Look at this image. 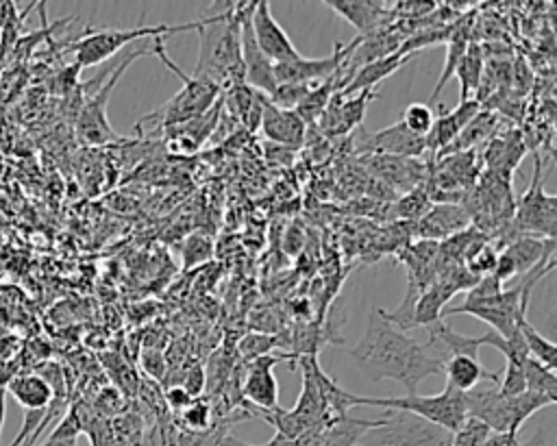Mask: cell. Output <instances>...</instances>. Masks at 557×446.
Instances as JSON below:
<instances>
[{
  "mask_svg": "<svg viewBox=\"0 0 557 446\" xmlns=\"http://www.w3.org/2000/svg\"><path fill=\"white\" fill-rule=\"evenodd\" d=\"M191 400H194V398H191V396H189L181 385L168 387V389L163 392V402H165L174 413H178L181 409H185Z\"/></svg>",
  "mask_w": 557,
  "mask_h": 446,
  "instance_id": "obj_36",
  "label": "cell"
},
{
  "mask_svg": "<svg viewBox=\"0 0 557 446\" xmlns=\"http://www.w3.org/2000/svg\"><path fill=\"white\" fill-rule=\"evenodd\" d=\"M374 98H376L374 89H363V91L352 94V96H344V94L335 91L333 98L329 100L326 109L318 117L320 128L329 137H337V135L348 133L355 126H361V122L366 117L368 102L374 100Z\"/></svg>",
  "mask_w": 557,
  "mask_h": 446,
  "instance_id": "obj_14",
  "label": "cell"
},
{
  "mask_svg": "<svg viewBox=\"0 0 557 446\" xmlns=\"http://www.w3.org/2000/svg\"><path fill=\"white\" fill-rule=\"evenodd\" d=\"M453 433L407 411L385 409L379 426L370 429L359 446H450Z\"/></svg>",
  "mask_w": 557,
  "mask_h": 446,
  "instance_id": "obj_7",
  "label": "cell"
},
{
  "mask_svg": "<svg viewBox=\"0 0 557 446\" xmlns=\"http://www.w3.org/2000/svg\"><path fill=\"white\" fill-rule=\"evenodd\" d=\"M494 126H496L494 113H490V111H479V113L468 122V126L457 135V139H455L446 150H442L435 159L446 157V154H453V152L472 150V146L485 141V139L492 135ZM435 159H433V161H435Z\"/></svg>",
  "mask_w": 557,
  "mask_h": 446,
  "instance_id": "obj_26",
  "label": "cell"
},
{
  "mask_svg": "<svg viewBox=\"0 0 557 446\" xmlns=\"http://www.w3.org/2000/svg\"><path fill=\"white\" fill-rule=\"evenodd\" d=\"M4 416H7V387H0V435L4 426Z\"/></svg>",
  "mask_w": 557,
  "mask_h": 446,
  "instance_id": "obj_40",
  "label": "cell"
},
{
  "mask_svg": "<svg viewBox=\"0 0 557 446\" xmlns=\"http://www.w3.org/2000/svg\"><path fill=\"white\" fill-rule=\"evenodd\" d=\"M196 33L200 39V50L191 76L211 83L218 89L244 83L239 17L235 2H228L226 11L200 20Z\"/></svg>",
  "mask_w": 557,
  "mask_h": 446,
  "instance_id": "obj_2",
  "label": "cell"
},
{
  "mask_svg": "<svg viewBox=\"0 0 557 446\" xmlns=\"http://www.w3.org/2000/svg\"><path fill=\"white\" fill-rule=\"evenodd\" d=\"M455 76L459 78L461 85V94H459V102L474 98L472 94L479 89L481 78H483V52L476 44H470L463 52V57L457 63Z\"/></svg>",
  "mask_w": 557,
  "mask_h": 446,
  "instance_id": "obj_28",
  "label": "cell"
},
{
  "mask_svg": "<svg viewBox=\"0 0 557 446\" xmlns=\"http://www.w3.org/2000/svg\"><path fill=\"white\" fill-rule=\"evenodd\" d=\"M372 405L394 411H407L413 416L424 418L431 424H437L450 433H455L468 418L463 394L444 385L440 394H407V396H392V398H372V396H357L352 398V407Z\"/></svg>",
  "mask_w": 557,
  "mask_h": 446,
  "instance_id": "obj_5",
  "label": "cell"
},
{
  "mask_svg": "<svg viewBox=\"0 0 557 446\" xmlns=\"http://www.w3.org/2000/svg\"><path fill=\"white\" fill-rule=\"evenodd\" d=\"M218 446H255V444H248V442H244V439L235 437L233 433H226V435L220 439V444H218Z\"/></svg>",
  "mask_w": 557,
  "mask_h": 446,
  "instance_id": "obj_39",
  "label": "cell"
},
{
  "mask_svg": "<svg viewBox=\"0 0 557 446\" xmlns=\"http://www.w3.org/2000/svg\"><path fill=\"white\" fill-rule=\"evenodd\" d=\"M7 394H11L15 402L26 411H44L54 398L52 385L41 374H22L13 379L7 387Z\"/></svg>",
  "mask_w": 557,
  "mask_h": 446,
  "instance_id": "obj_24",
  "label": "cell"
},
{
  "mask_svg": "<svg viewBox=\"0 0 557 446\" xmlns=\"http://www.w3.org/2000/svg\"><path fill=\"white\" fill-rule=\"evenodd\" d=\"M442 374L446 376V385L466 394L472 387L481 385V383H496L500 374L487 370L479 357H470V355H450L444 359V368Z\"/></svg>",
  "mask_w": 557,
  "mask_h": 446,
  "instance_id": "obj_21",
  "label": "cell"
},
{
  "mask_svg": "<svg viewBox=\"0 0 557 446\" xmlns=\"http://www.w3.org/2000/svg\"><path fill=\"white\" fill-rule=\"evenodd\" d=\"M368 168L374 178L383 181L385 187L396 191H411L424 185L429 176V163H422L418 159L368 154Z\"/></svg>",
  "mask_w": 557,
  "mask_h": 446,
  "instance_id": "obj_15",
  "label": "cell"
},
{
  "mask_svg": "<svg viewBox=\"0 0 557 446\" xmlns=\"http://www.w3.org/2000/svg\"><path fill=\"white\" fill-rule=\"evenodd\" d=\"M479 111H481V102L476 98H470V100L459 102L453 111L435 113V122H433L429 135L424 137L426 139V152H431L433 159H435L442 150H446L457 139V135L468 126V122Z\"/></svg>",
  "mask_w": 557,
  "mask_h": 446,
  "instance_id": "obj_18",
  "label": "cell"
},
{
  "mask_svg": "<svg viewBox=\"0 0 557 446\" xmlns=\"http://www.w3.org/2000/svg\"><path fill=\"white\" fill-rule=\"evenodd\" d=\"M39 446H78L76 437H46Z\"/></svg>",
  "mask_w": 557,
  "mask_h": 446,
  "instance_id": "obj_38",
  "label": "cell"
},
{
  "mask_svg": "<svg viewBox=\"0 0 557 446\" xmlns=\"http://www.w3.org/2000/svg\"><path fill=\"white\" fill-rule=\"evenodd\" d=\"M379 420H359V418H333L326 420L320 433V446H359L363 435L379 426Z\"/></svg>",
  "mask_w": 557,
  "mask_h": 446,
  "instance_id": "obj_25",
  "label": "cell"
},
{
  "mask_svg": "<svg viewBox=\"0 0 557 446\" xmlns=\"http://www.w3.org/2000/svg\"><path fill=\"white\" fill-rule=\"evenodd\" d=\"M416 54H398V52H392L387 57H381L376 61H370L366 65H361L352 76L350 80L344 85V89L339 94L344 96H352V94H359L363 89H374L383 78L392 76L396 70H400L407 61H411Z\"/></svg>",
  "mask_w": 557,
  "mask_h": 446,
  "instance_id": "obj_23",
  "label": "cell"
},
{
  "mask_svg": "<svg viewBox=\"0 0 557 446\" xmlns=\"http://www.w3.org/2000/svg\"><path fill=\"white\" fill-rule=\"evenodd\" d=\"M357 44H359V35L350 44H339L337 41L335 50L329 57H322V59L300 57V59L289 61V63H278V65H274V80H276V85L322 83V80H326V78H331L333 74L339 72V67L350 57V52L355 50Z\"/></svg>",
  "mask_w": 557,
  "mask_h": 446,
  "instance_id": "obj_11",
  "label": "cell"
},
{
  "mask_svg": "<svg viewBox=\"0 0 557 446\" xmlns=\"http://www.w3.org/2000/svg\"><path fill=\"white\" fill-rule=\"evenodd\" d=\"M446 41H448V46H446V59H444L442 76H440V80L435 83V89H433V94L429 96V102H426V104H431L433 100H437V98H440V94H442V89L446 87V83L455 76L457 63H459V59L463 57L466 48L470 46V39H468L466 26H463V24H455V26L450 28V35H448V39H446Z\"/></svg>",
  "mask_w": 557,
  "mask_h": 446,
  "instance_id": "obj_27",
  "label": "cell"
},
{
  "mask_svg": "<svg viewBox=\"0 0 557 446\" xmlns=\"http://www.w3.org/2000/svg\"><path fill=\"white\" fill-rule=\"evenodd\" d=\"M498 392L503 396H518L522 392H527L524 385V363H516V361H505V372L498 379Z\"/></svg>",
  "mask_w": 557,
  "mask_h": 446,
  "instance_id": "obj_34",
  "label": "cell"
},
{
  "mask_svg": "<svg viewBox=\"0 0 557 446\" xmlns=\"http://www.w3.org/2000/svg\"><path fill=\"white\" fill-rule=\"evenodd\" d=\"M431 198H429V191L424 185L411 189V191H405L392 207V213H396L400 220H409V222H416L420 220L429 207H431Z\"/></svg>",
  "mask_w": 557,
  "mask_h": 446,
  "instance_id": "obj_31",
  "label": "cell"
},
{
  "mask_svg": "<svg viewBox=\"0 0 557 446\" xmlns=\"http://www.w3.org/2000/svg\"><path fill=\"white\" fill-rule=\"evenodd\" d=\"M285 359H294L292 352H268L246 363V374L242 381V396L248 407L257 411H268L278 407V381L272 368Z\"/></svg>",
  "mask_w": 557,
  "mask_h": 446,
  "instance_id": "obj_12",
  "label": "cell"
},
{
  "mask_svg": "<svg viewBox=\"0 0 557 446\" xmlns=\"http://www.w3.org/2000/svg\"><path fill=\"white\" fill-rule=\"evenodd\" d=\"M255 2H235V11L239 17V44H242V65H244V85L270 98L276 89L274 80V63L259 50L252 26L250 13Z\"/></svg>",
  "mask_w": 557,
  "mask_h": 446,
  "instance_id": "obj_9",
  "label": "cell"
},
{
  "mask_svg": "<svg viewBox=\"0 0 557 446\" xmlns=\"http://www.w3.org/2000/svg\"><path fill=\"white\" fill-rule=\"evenodd\" d=\"M337 15L348 20L361 35H370L381 30L394 22L392 2L379 0H326Z\"/></svg>",
  "mask_w": 557,
  "mask_h": 446,
  "instance_id": "obj_20",
  "label": "cell"
},
{
  "mask_svg": "<svg viewBox=\"0 0 557 446\" xmlns=\"http://www.w3.org/2000/svg\"><path fill=\"white\" fill-rule=\"evenodd\" d=\"M520 333H522L529 357L550 370H557V346L544 335H540L527 320L520 324Z\"/></svg>",
  "mask_w": 557,
  "mask_h": 446,
  "instance_id": "obj_30",
  "label": "cell"
},
{
  "mask_svg": "<svg viewBox=\"0 0 557 446\" xmlns=\"http://www.w3.org/2000/svg\"><path fill=\"white\" fill-rule=\"evenodd\" d=\"M144 54H152V48H144V50H135L131 52L115 70H113V76L109 78V83L104 87H100L89 100L87 104L83 107L81 115H78V137L85 141V144H107L111 139H117V135L113 133V128L109 126V120H107V98H109V91L115 87L120 74L128 67V63L137 57H144Z\"/></svg>",
  "mask_w": 557,
  "mask_h": 446,
  "instance_id": "obj_10",
  "label": "cell"
},
{
  "mask_svg": "<svg viewBox=\"0 0 557 446\" xmlns=\"http://www.w3.org/2000/svg\"><path fill=\"white\" fill-rule=\"evenodd\" d=\"M176 416H178V424L183 426L181 431H207L213 424V407L202 396L194 398Z\"/></svg>",
  "mask_w": 557,
  "mask_h": 446,
  "instance_id": "obj_32",
  "label": "cell"
},
{
  "mask_svg": "<svg viewBox=\"0 0 557 446\" xmlns=\"http://www.w3.org/2000/svg\"><path fill=\"white\" fill-rule=\"evenodd\" d=\"M511 226L516 235L555 239L557 233V198L546 194L542 185V159L535 157L531 185L527 191L513 200V220Z\"/></svg>",
  "mask_w": 557,
  "mask_h": 446,
  "instance_id": "obj_8",
  "label": "cell"
},
{
  "mask_svg": "<svg viewBox=\"0 0 557 446\" xmlns=\"http://www.w3.org/2000/svg\"><path fill=\"white\" fill-rule=\"evenodd\" d=\"M152 41H154L152 54H157L183 80V87L165 104H161L154 113L141 117L137 124L152 122V126H159V128H172V126L176 128V126H183V124L200 117L202 113H207L215 104L222 89H218L215 85L205 83L200 78L187 76L178 65H174L170 61V57L165 54L163 37H157Z\"/></svg>",
  "mask_w": 557,
  "mask_h": 446,
  "instance_id": "obj_4",
  "label": "cell"
},
{
  "mask_svg": "<svg viewBox=\"0 0 557 446\" xmlns=\"http://www.w3.org/2000/svg\"><path fill=\"white\" fill-rule=\"evenodd\" d=\"M276 344H278V339L272 337V335L250 333V335H246V337L242 339V344H239V355H242L244 361L248 363V361H252V359H257V357H261V355L272 352V348H274Z\"/></svg>",
  "mask_w": 557,
  "mask_h": 446,
  "instance_id": "obj_35",
  "label": "cell"
},
{
  "mask_svg": "<svg viewBox=\"0 0 557 446\" xmlns=\"http://www.w3.org/2000/svg\"><path fill=\"white\" fill-rule=\"evenodd\" d=\"M524 385H527L529 392L542 394L553 402L557 400V374H555V370L542 366L540 361H535L531 357L524 361Z\"/></svg>",
  "mask_w": 557,
  "mask_h": 446,
  "instance_id": "obj_29",
  "label": "cell"
},
{
  "mask_svg": "<svg viewBox=\"0 0 557 446\" xmlns=\"http://www.w3.org/2000/svg\"><path fill=\"white\" fill-rule=\"evenodd\" d=\"M363 150L368 154H387L400 159H420L426 152V139L405 128L403 122L366 135Z\"/></svg>",
  "mask_w": 557,
  "mask_h": 446,
  "instance_id": "obj_17",
  "label": "cell"
},
{
  "mask_svg": "<svg viewBox=\"0 0 557 446\" xmlns=\"http://www.w3.org/2000/svg\"><path fill=\"white\" fill-rule=\"evenodd\" d=\"M250 26H252V35H255V41H257L259 50L274 65L289 63V61H296V59L302 57L296 50V46L292 44L289 35L283 30V26L272 15V9H270L268 0L255 2L252 13H250Z\"/></svg>",
  "mask_w": 557,
  "mask_h": 446,
  "instance_id": "obj_13",
  "label": "cell"
},
{
  "mask_svg": "<svg viewBox=\"0 0 557 446\" xmlns=\"http://www.w3.org/2000/svg\"><path fill=\"white\" fill-rule=\"evenodd\" d=\"M468 418L481 420L492 433H518V429L537 409L555 405L542 394L522 392L518 396H503L496 383H481L463 394Z\"/></svg>",
  "mask_w": 557,
  "mask_h": 446,
  "instance_id": "obj_3",
  "label": "cell"
},
{
  "mask_svg": "<svg viewBox=\"0 0 557 446\" xmlns=\"http://www.w3.org/2000/svg\"><path fill=\"white\" fill-rule=\"evenodd\" d=\"M198 24H200V20L187 22V24H157V26L139 24V26H131V28H98V30L87 28V33L83 37H78L76 41L70 44V48L74 50V59H76L78 67H91V65L107 61L120 48H124L126 44H131L135 39H157V37L170 35V33L196 30Z\"/></svg>",
  "mask_w": 557,
  "mask_h": 446,
  "instance_id": "obj_6",
  "label": "cell"
},
{
  "mask_svg": "<svg viewBox=\"0 0 557 446\" xmlns=\"http://www.w3.org/2000/svg\"><path fill=\"white\" fill-rule=\"evenodd\" d=\"M181 387H183L191 398H198V396L202 394V389H205V370H202L200 366L191 368L189 374H187V379H185V383H183Z\"/></svg>",
  "mask_w": 557,
  "mask_h": 446,
  "instance_id": "obj_37",
  "label": "cell"
},
{
  "mask_svg": "<svg viewBox=\"0 0 557 446\" xmlns=\"http://www.w3.org/2000/svg\"><path fill=\"white\" fill-rule=\"evenodd\" d=\"M400 122L405 124V128H409L411 133L420 135V137H426L433 122H435V111L431 109V104L426 102H411L405 111H403V117Z\"/></svg>",
  "mask_w": 557,
  "mask_h": 446,
  "instance_id": "obj_33",
  "label": "cell"
},
{
  "mask_svg": "<svg viewBox=\"0 0 557 446\" xmlns=\"http://www.w3.org/2000/svg\"><path fill=\"white\" fill-rule=\"evenodd\" d=\"M470 224V215L457 202H433L429 211L413 222L416 239L426 241H444L455 233L466 231Z\"/></svg>",
  "mask_w": 557,
  "mask_h": 446,
  "instance_id": "obj_16",
  "label": "cell"
},
{
  "mask_svg": "<svg viewBox=\"0 0 557 446\" xmlns=\"http://www.w3.org/2000/svg\"><path fill=\"white\" fill-rule=\"evenodd\" d=\"M503 250L513 261V268H516L518 276H522V274L535 270L537 265L555 259V239L518 235Z\"/></svg>",
  "mask_w": 557,
  "mask_h": 446,
  "instance_id": "obj_22",
  "label": "cell"
},
{
  "mask_svg": "<svg viewBox=\"0 0 557 446\" xmlns=\"http://www.w3.org/2000/svg\"><path fill=\"white\" fill-rule=\"evenodd\" d=\"M350 357L372 381L394 379L405 385L407 394H418V385L433 374H442L444 368V359L433 344L418 342L394 326L379 307L370 311L366 331Z\"/></svg>",
  "mask_w": 557,
  "mask_h": 446,
  "instance_id": "obj_1",
  "label": "cell"
},
{
  "mask_svg": "<svg viewBox=\"0 0 557 446\" xmlns=\"http://www.w3.org/2000/svg\"><path fill=\"white\" fill-rule=\"evenodd\" d=\"M259 126L268 141L278 144L283 148H298L305 141V133H307V124L294 109L274 107L268 98H263Z\"/></svg>",
  "mask_w": 557,
  "mask_h": 446,
  "instance_id": "obj_19",
  "label": "cell"
}]
</instances>
